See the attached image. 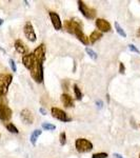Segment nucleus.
<instances>
[{
	"label": "nucleus",
	"instance_id": "nucleus-1",
	"mask_svg": "<svg viewBox=\"0 0 140 158\" xmlns=\"http://www.w3.org/2000/svg\"><path fill=\"white\" fill-rule=\"evenodd\" d=\"M22 63L30 71L31 77L37 83L43 82V63L38 62L33 53L22 56Z\"/></svg>",
	"mask_w": 140,
	"mask_h": 158
},
{
	"label": "nucleus",
	"instance_id": "nucleus-2",
	"mask_svg": "<svg viewBox=\"0 0 140 158\" xmlns=\"http://www.w3.org/2000/svg\"><path fill=\"white\" fill-rule=\"evenodd\" d=\"M12 81H13V76L11 74L0 73V95H3V96L6 95Z\"/></svg>",
	"mask_w": 140,
	"mask_h": 158
},
{
	"label": "nucleus",
	"instance_id": "nucleus-3",
	"mask_svg": "<svg viewBox=\"0 0 140 158\" xmlns=\"http://www.w3.org/2000/svg\"><path fill=\"white\" fill-rule=\"evenodd\" d=\"M75 148L79 153H88L93 150V143L85 138H77L75 141Z\"/></svg>",
	"mask_w": 140,
	"mask_h": 158
},
{
	"label": "nucleus",
	"instance_id": "nucleus-4",
	"mask_svg": "<svg viewBox=\"0 0 140 158\" xmlns=\"http://www.w3.org/2000/svg\"><path fill=\"white\" fill-rule=\"evenodd\" d=\"M62 27H64V29L68 31L70 34L75 35V33L77 31L82 30V23L77 19H72V20H65L64 23L62 24Z\"/></svg>",
	"mask_w": 140,
	"mask_h": 158
},
{
	"label": "nucleus",
	"instance_id": "nucleus-5",
	"mask_svg": "<svg viewBox=\"0 0 140 158\" xmlns=\"http://www.w3.org/2000/svg\"><path fill=\"white\" fill-rule=\"evenodd\" d=\"M78 3V7H79V11L83 16L85 17L86 19H94L96 17V10L93 9V7L88 6L84 3V1H79L77 2Z\"/></svg>",
	"mask_w": 140,
	"mask_h": 158
},
{
	"label": "nucleus",
	"instance_id": "nucleus-6",
	"mask_svg": "<svg viewBox=\"0 0 140 158\" xmlns=\"http://www.w3.org/2000/svg\"><path fill=\"white\" fill-rule=\"evenodd\" d=\"M51 114L54 117L55 119L62 121V122H70L72 121V117H70L65 113L63 110H61L59 108H52L51 109Z\"/></svg>",
	"mask_w": 140,
	"mask_h": 158
},
{
	"label": "nucleus",
	"instance_id": "nucleus-7",
	"mask_svg": "<svg viewBox=\"0 0 140 158\" xmlns=\"http://www.w3.org/2000/svg\"><path fill=\"white\" fill-rule=\"evenodd\" d=\"M33 54H34L38 62H44L45 58H47V47H45L44 43H41V44L38 45L36 49L34 50Z\"/></svg>",
	"mask_w": 140,
	"mask_h": 158
},
{
	"label": "nucleus",
	"instance_id": "nucleus-8",
	"mask_svg": "<svg viewBox=\"0 0 140 158\" xmlns=\"http://www.w3.org/2000/svg\"><path fill=\"white\" fill-rule=\"evenodd\" d=\"M23 33H24V36L27 38L29 41L31 42H35L37 39V36H36V33H35V30H34V27L31 22H27L24 24V27H23Z\"/></svg>",
	"mask_w": 140,
	"mask_h": 158
},
{
	"label": "nucleus",
	"instance_id": "nucleus-9",
	"mask_svg": "<svg viewBox=\"0 0 140 158\" xmlns=\"http://www.w3.org/2000/svg\"><path fill=\"white\" fill-rule=\"evenodd\" d=\"M95 24H96V27H97V29H98L99 32H101L102 34H103V33L110 32V31L112 30L111 23L109 21H106L105 19H103V18L96 19Z\"/></svg>",
	"mask_w": 140,
	"mask_h": 158
},
{
	"label": "nucleus",
	"instance_id": "nucleus-10",
	"mask_svg": "<svg viewBox=\"0 0 140 158\" xmlns=\"http://www.w3.org/2000/svg\"><path fill=\"white\" fill-rule=\"evenodd\" d=\"M13 111L11 108H9L7 104H1L0 106V120L9 121L12 118Z\"/></svg>",
	"mask_w": 140,
	"mask_h": 158
},
{
	"label": "nucleus",
	"instance_id": "nucleus-11",
	"mask_svg": "<svg viewBox=\"0 0 140 158\" xmlns=\"http://www.w3.org/2000/svg\"><path fill=\"white\" fill-rule=\"evenodd\" d=\"M49 16L51 19V22H52L53 27L56 31H60L62 29V21L60 19V16L55 12H49Z\"/></svg>",
	"mask_w": 140,
	"mask_h": 158
},
{
	"label": "nucleus",
	"instance_id": "nucleus-12",
	"mask_svg": "<svg viewBox=\"0 0 140 158\" xmlns=\"http://www.w3.org/2000/svg\"><path fill=\"white\" fill-rule=\"evenodd\" d=\"M15 50H16L17 53H19L20 55H27L29 54V48L27 47V44L22 41L21 39H17L14 43Z\"/></svg>",
	"mask_w": 140,
	"mask_h": 158
},
{
	"label": "nucleus",
	"instance_id": "nucleus-13",
	"mask_svg": "<svg viewBox=\"0 0 140 158\" xmlns=\"http://www.w3.org/2000/svg\"><path fill=\"white\" fill-rule=\"evenodd\" d=\"M20 118H21V120L23 121L25 124H32L33 122H34V115H33L32 112L27 109L22 110L21 113H20Z\"/></svg>",
	"mask_w": 140,
	"mask_h": 158
},
{
	"label": "nucleus",
	"instance_id": "nucleus-14",
	"mask_svg": "<svg viewBox=\"0 0 140 158\" xmlns=\"http://www.w3.org/2000/svg\"><path fill=\"white\" fill-rule=\"evenodd\" d=\"M60 98H61V102L63 103V106H64L65 108H73L74 106V100L68 94L63 93Z\"/></svg>",
	"mask_w": 140,
	"mask_h": 158
},
{
	"label": "nucleus",
	"instance_id": "nucleus-15",
	"mask_svg": "<svg viewBox=\"0 0 140 158\" xmlns=\"http://www.w3.org/2000/svg\"><path fill=\"white\" fill-rule=\"evenodd\" d=\"M103 34L101 32H99L98 30L94 31V32L91 33L90 37H89V41H90V43H92V44H94L96 41H98V40H100L101 38H102Z\"/></svg>",
	"mask_w": 140,
	"mask_h": 158
},
{
	"label": "nucleus",
	"instance_id": "nucleus-16",
	"mask_svg": "<svg viewBox=\"0 0 140 158\" xmlns=\"http://www.w3.org/2000/svg\"><path fill=\"white\" fill-rule=\"evenodd\" d=\"M75 36L78 38V40H79L81 43H83L84 45H89V43H90V41H89V37L83 33L82 30L77 31V32L75 33Z\"/></svg>",
	"mask_w": 140,
	"mask_h": 158
},
{
	"label": "nucleus",
	"instance_id": "nucleus-17",
	"mask_svg": "<svg viewBox=\"0 0 140 158\" xmlns=\"http://www.w3.org/2000/svg\"><path fill=\"white\" fill-rule=\"evenodd\" d=\"M41 134H42V131H41V130H39V129H36V130H34V131H33V133L31 134V137H30V141H31V143H32L33 146H36L38 137H39Z\"/></svg>",
	"mask_w": 140,
	"mask_h": 158
},
{
	"label": "nucleus",
	"instance_id": "nucleus-18",
	"mask_svg": "<svg viewBox=\"0 0 140 158\" xmlns=\"http://www.w3.org/2000/svg\"><path fill=\"white\" fill-rule=\"evenodd\" d=\"M6 128L7 131L10 132V133H12V134H18L19 133V130L17 129V127L15 126L14 123H12V122H9V123H6Z\"/></svg>",
	"mask_w": 140,
	"mask_h": 158
},
{
	"label": "nucleus",
	"instance_id": "nucleus-19",
	"mask_svg": "<svg viewBox=\"0 0 140 158\" xmlns=\"http://www.w3.org/2000/svg\"><path fill=\"white\" fill-rule=\"evenodd\" d=\"M115 30H116V32L118 33L119 35H120L121 37H123V38H126V31H124L123 29L121 27V25L119 24V22L118 21H115Z\"/></svg>",
	"mask_w": 140,
	"mask_h": 158
},
{
	"label": "nucleus",
	"instance_id": "nucleus-20",
	"mask_svg": "<svg viewBox=\"0 0 140 158\" xmlns=\"http://www.w3.org/2000/svg\"><path fill=\"white\" fill-rule=\"evenodd\" d=\"M73 90H74V93H75V97L77 100H81L82 99V93H81V90L79 89V86H78L77 85H73Z\"/></svg>",
	"mask_w": 140,
	"mask_h": 158
},
{
	"label": "nucleus",
	"instance_id": "nucleus-21",
	"mask_svg": "<svg viewBox=\"0 0 140 158\" xmlns=\"http://www.w3.org/2000/svg\"><path fill=\"white\" fill-rule=\"evenodd\" d=\"M85 52H86V54H88L90 57L92 58L93 60H96L98 58V55H97V53L95 52L93 49H91V48H89V47H86L85 48Z\"/></svg>",
	"mask_w": 140,
	"mask_h": 158
},
{
	"label": "nucleus",
	"instance_id": "nucleus-22",
	"mask_svg": "<svg viewBox=\"0 0 140 158\" xmlns=\"http://www.w3.org/2000/svg\"><path fill=\"white\" fill-rule=\"evenodd\" d=\"M42 129L45 130V131H54V130L56 129V126L53 123H50V122H43Z\"/></svg>",
	"mask_w": 140,
	"mask_h": 158
},
{
	"label": "nucleus",
	"instance_id": "nucleus-23",
	"mask_svg": "<svg viewBox=\"0 0 140 158\" xmlns=\"http://www.w3.org/2000/svg\"><path fill=\"white\" fill-rule=\"evenodd\" d=\"M59 141H60L61 146H64V144L67 143V134H65V132H62V133H60V135H59Z\"/></svg>",
	"mask_w": 140,
	"mask_h": 158
},
{
	"label": "nucleus",
	"instance_id": "nucleus-24",
	"mask_svg": "<svg viewBox=\"0 0 140 158\" xmlns=\"http://www.w3.org/2000/svg\"><path fill=\"white\" fill-rule=\"evenodd\" d=\"M108 153H104V152H100V153H95L93 154L92 158H108Z\"/></svg>",
	"mask_w": 140,
	"mask_h": 158
},
{
	"label": "nucleus",
	"instance_id": "nucleus-25",
	"mask_svg": "<svg viewBox=\"0 0 140 158\" xmlns=\"http://www.w3.org/2000/svg\"><path fill=\"white\" fill-rule=\"evenodd\" d=\"M9 63H10V67H11L13 72H17V65H16V62L14 61V59H10L9 60Z\"/></svg>",
	"mask_w": 140,
	"mask_h": 158
},
{
	"label": "nucleus",
	"instance_id": "nucleus-26",
	"mask_svg": "<svg viewBox=\"0 0 140 158\" xmlns=\"http://www.w3.org/2000/svg\"><path fill=\"white\" fill-rule=\"evenodd\" d=\"M129 50L133 53H136V54H140V50L137 49V47L134 44H129Z\"/></svg>",
	"mask_w": 140,
	"mask_h": 158
},
{
	"label": "nucleus",
	"instance_id": "nucleus-27",
	"mask_svg": "<svg viewBox=\"0 0 140 158\" xmlns=\"http://www.w3.org/2000/svg\"><path fill=\"white\" fill-rule=\"evenodd\" d=\"M119 73L120 74H124L126 73V67L122 62H119Z\"/></svg>",
	"mask_w": 140,
	"mask_h": 158
},
{
	"label": "nucleus",
	"instance_id": "nucleus-28",
	"mask_svg": "<svg viewBox=\"0 0 140 158\" xmlns=\"http://www.w3.org/2000/svg\"><path fill=\"white\" fill-rule=\"evenodd\" d=\"M1 104H7V99L3 95H0V106Z\"/></svg>",
	"mask_w": 140,
	"mask_h": 158
},
{
	"label": "nucleus",
	"instance_id": "nucleus-29",
	"mask_svg": "<svg viewBox=\"0 0 140 158\" xmlns=\"http://www.w3.org/2000/svg\"><path fill=\"white\" fill-rule=\"evenodd\" d=\"M96 106H97V108H99V109H102L103 108V102L101 100H97L96 101Z\"/></svg>",
	"mask_w": 140,
	"mask_h": 158
},
{
	"label": "nucleus",
	"instance_id": "nucleus-30",
	"mask_svg": "<svg viewBox=\"0 0 140 158\" xmlns=\"http://www.w3.org/2000/svg\"><path fill=\"white\" fill-rule=\"evenodd\" d=\"M39 111H40V113H41L43 116L47 115V111H45V110H44V108H42V106H41V108L39 109Z\"/></svg>",
	"mask_w": 140,
	"mask_h": 158
},
{
	"label": "nucleus",
	"instance_id": "nucleus-31",
	"mask_svg": "<svg viewBox=\"0 0 140 158\" xmlns=\"http://www.w3.org/2000/svg\"><path fill=\"white\" fill-rule=\"evenodd\" d=\"M114 157L115 158H123L120 154H118V153H114Z\"/></svg>",
	"mask_w": 140,
	"mask_h": 158
},
{
	"label": "nucleus",
	"instance_id": "nucleus-32",
	"mask_svg": "<svg viewBox=\"0 0 140 158\" xmlns=\"http://www.w3.org/2000/svg\"><path fill=\"white\" fill-rule=\"evenodd\" d=\"M137 35H138V36L140 37V27L138 29V31H137Z\"/></svg>",
	"mask_w": 140,
	"mask_h": 158
},
{
	"label": "nucleus",
	"instance_id": "nucleus-33",
	"mask_svg": "<svg viewBox=\"0 0 140 158\" xmlns=\"http://www.w3.org/2000/svg\"><path fill=\"white\" fill-rule=\"evenodd\" d=\"M2 24H3V19L0 18V25H2Z\"/></svg>",
	"mask_w": 140,
	"mask_h": 158
},
{
	"label": "nucleus",
	"instance_id": "nucleus-34",
	"mask_svg": "<svg viewBox=\"0 0 140 158\" xmlns=\"http://www.w3.org/2000/svg\"><path fill=\"white\" fill-rule=\"evenodd\" d=\"M139 158H140V154H139Z\"/></svg>",
	"mask_w": 140,
	"mask_h": 158
},
{
	"label": "nucleus",
	"instance_id": "nucleus-35",
	"mask_svg": "<svg viewBox=\"0 0 140 158\" xmlns=\"http://www.w3.org/2000/svg\"><path fill=\"white\" fill-rule=\"evenodd\" d=\"M0 136H1V135H0Z\"/></svg>",
	"mask_w": 140,
	"mask_h": 158
},
{
	"label": "nucleus",
	"instance_id": "nucleus-36",
	"mask_svg": "<svg viewBox=\"0 0 140 158\" xmlns=\"http://www.w3.org/2000/svg\"><path fill=\"white\" fill-rule=\"evenodd\" d=\"M139 126H140V124H139Z\"/></svg>",
	"mask_w": 140,
	"mask_h": 158
}]
</instances>
